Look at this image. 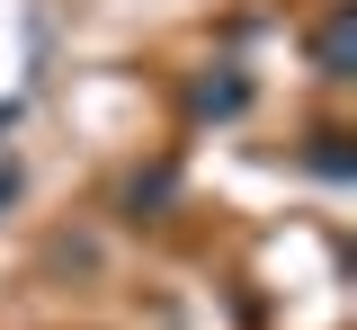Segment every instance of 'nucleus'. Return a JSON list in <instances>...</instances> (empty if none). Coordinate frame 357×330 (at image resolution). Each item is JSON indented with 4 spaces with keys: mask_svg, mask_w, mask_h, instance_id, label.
Here are the masks:
<instances>
[{
    "mask_svg": "<svg viewBox=\"0 0 357 330\" xmlns=\"http://www.w3.org/2000/svg\"><path fill=\"white\" fill-rule=\"evenodd\" d=\"M9 125H18V98H0V134H9Z\"/></svg>",
    "mask_w": 357,
    "mask_h": 330,
    "instance_id": "nucleus-2",
    "label": "nucleus"
},
{
    "mask_svg": "<svg viewBox=\"0 0 357 330\" xmlns=\"http://www.w3.org/2000/svg\"><path fill=\"white\" fill-rule=\"evenodd\" d=\"M340 63H349V18H340V27L321 36V72H331V81H340Z\"/></svg>",
    "mask_w": 357,
    "mask_h": 330,
    "instance_id": "nucleus-1",
    "label": "nucleus"
},
{
    "mask_svg": "<svg viewBox=\"0 0 357 330\" xmlns=\"http://www.w3.org/2000/svg\"><path fill=\"white\" fill-rule=\"evenodd\" d=\"M9 196H18V170H0V205H9Z\"/></svg>",
    "mask_w": 357,
    "mask_h": 330,
    "instance_id": "nucleus-3",
    "label": "nucleus"
}]
</instances>
